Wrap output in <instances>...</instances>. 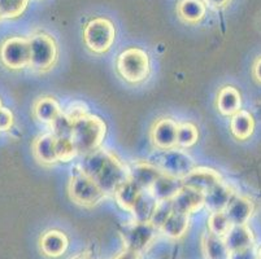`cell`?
<instances>
[{
	"mask_svg": "<svg viewBox=\"0 0 261 259\" xmlns=\"http://www.w3.org/2000/svg\"><path fill=\"white\" fill-rule=\"evenodd\" d=\"M80 170L98 183L106 194H113L121 184L130 179L129 166L117 154L103 148L85 154Z\"/></svg>",
	"mask_w": 261,
	"mask_h": 259,
	"instance_id": "cell-1",
	"label": "cell"
},
{
	"mask_svg": "<svg viewBox=\"0 0 261 259\" xmlns=\"http://www.w3.org/2000/svg\"><path fill=\"white\" fill-rule=\"evenodd\" d=\"M107 134V125L100 117L86 114L74 121L70 137L77 148L78 154H89L101 147Z\"/></svg>",
	"mask_w": 261,
	"mask_h": 259,
	"instance_id": "cell-2",
	"label": "cell"
},
{
	"mask_svg": "<svg viewBox=\"0 0 261 259\" xmlns=\"http://www.w3.org/2000/svg\"><path fill=\"white\" fill-rule=\"evenodd\" d=\"M116 69L123 80L132 84H138L148 78L151 73V60L144 49L130 47L118 54Z\"/></svg>",
	"mask_w": 261,
	"mask_h": 259,
	"instance_id": "cell-3",
	"label": "cell"
},
{
	"mask_svg": "<svg viewBox=\"0 0 261 259\" xmlns=\"http://www.w3.org/2000/svg\"><path fill=\"white\" fill-rule=\"evenodd\" d=\"M116 40V27L106 17H95L84 28V42L89 51L95 54H104L112 48Z\"/></svg>",
	"mask_w": 261,
	"mask_h": 259,
	"instance_id": "cell-4",
	"label": "cell"
},
{
	"mask_svg": "<svg viewBox=\"0 0 261 259\" xmlns=\"http://www.w3.org/2000/svg\"><path fill=\"white\" fill-rule=\"evenodd\" d=\"M30 66L34 70L44 73L56 65L59 59L58 43L47 33H37L29 38Z\"/></svg>",
	"mask_w": 261,
	"mask_h": 259,
	"instance_id": "cell-5",
	"label": "cell"
},
{
	"mask_svg": "<svg viewBox=\"0 0 261 259\" xmlns=\"http://www.w3.org/2000/svg\"><path fill=\"white\" fill-rule=\"evenodd\" d=\"M68 194L75 205L92 208L100 204L107 194L92 178L82 171H75L68 183Z\"/></svg>",
	"mask_w": 261,
	"mask_h": 259,
	"instance_id": "cell-6",
	"label": "cell"
},
{
	"mask_svg": "<svg viewBox=\"0 0 261 259\" xmlns=\"http://www.w3.org/2000/svg\"><path fill=\"white\" fill-rule=\"evenodd\" d=\"M159 229L149 222H141V220L133 219L122 225L121 237H122L125 249L141 254L146 250L158 236Z\"/></svg>",
	"mask_w": 261,
	"mask_h": 259,
	"instance_id": "cell-7",
	"label": "cell"
},
{
	"mask_svg": "<svg viewBox=\"0 0 261 259\" xmlns=\"http://www.w3.org/2000/svg\"><path fill=\"white\" fill-rule=\"evenodd\" d=\"M152 162L156 163L164 172L181 179L196 166L195 160L187 152V149L178 148V147L168 151H160L156 160Z\"/></svg>",
	"mask_w": 261,
	"mask_h": 259,
	"instance_id": "cell-8",
	"label": "cell"
},
{
	"mask_svg": "<svg viewBox=\"0 0 261 259\" xmlns=\"http://www.w3.org/2000/svg\"><path fill=\"white\" fill-rule=\"evenodd\" d=\"M0 61L6 68L12 70H20L30 66L29 38H8L0 47Z\"/></svg>",
	"mask_w": 261,
	"mask_h": 259,
	"instance_id": "cell-9",
	"label": "cell"
},
{
	"mask_svg": "<svg viewBox=\"0 0 261 259\" xmlns=\"http://www.w3.org/2000/svg\"><path fill=\"white\" fill-rule=\"evenodd\" d=\"M177 128L178 123L173 118H159L151 127V141L153 147L160 151H168L175 147L177 141Z\"/></svg>",
	"mask_w": 261,
	"mask_h": 259,
	"instance_id": "cell-10",
	"label": "cell"
},
{
	"mask_svg": "<svg viewBox=\"0 0 261 259\" xmlns=\"http://www.w3.org/2000/svg\"><path fill=\"white\" fill-rule=\"evenodd\" d=\"M222 182L221 174L217 170L207 166H198L192 168L189 174L182 178V184L194 188L196 191L207 193L210 189H212L216 184Z\"/></svg>",
	"mask_w": 261,
	"mask_h": 259,
	"instance_id": "cell-11",
	"label": "cell"
},
{
	"mask_svg": "<svg viewBox=\"0 0 261 259\" xmlns=\"http://www.w3.org/2000/svg\"><path fill=\"white\" fill-rule=\"evenodd\" d=\"M204 204H205V194L186 185H184L172 199L173 210L187 214V215H191L200 210Z\"/></svg>",
	"mask_w": 261,
	"mask_h": 259,
	"instance_id": "cell-12",
	"label": "cell"
},
{
	"mask_svg": "<svg viewBox=\"0 0 261 259\" xmlns=\"http://www.w3.org/2000/svg\"><path fill=\"white\" fill-rule=\"evenodd\" d=\"M130 179L138 184L143 191H149L153 183L164 171L152 161H135L129 167Z\"/></svg>",
	"mask_w": 261,
	"mask_h": 259,
	"instance_id": "cell-13",
	"label": "cell"
},
{
	"mask_svg": "<svg viewBox=\"0 0 261 259\" xmlns=\"http://www.w3.org/2000/svg\"><path fill=\"white\" fill-rule=\"evenodd\" d=\"M32 152L35 160L42 165H55L59 162L56 154V136L52 132L39 135L33 141Z\"/></svg>",
	"mask_w": 261,
	"mask_h": 259,
	"instance_id": "cell-14",
	"label": "cell"
},
{
	"mask_svg": "<svg viewBox=\"0 0 261 259\" xmlns=\"http://www.w3.org/2000/svg\"><path fill=\"white\" fill-rule=\"evenodd\" d=\"M39 246L42 253L46 256L59 258L68 250L69 240L64 232L59 231V229H51L40 236Z\"/></svg>",
	"mask_w": 261,
	"mask_h": 259,
	"instance_id": "cell-15",
	"label": "cell"
},
{
	"mask_svg": "<svg viewBox=\"0 0 261 259\" xmlns=\"http://www.w3.org/2000/svg\"><path fill=\"white\" fill-rule=\"evenodd\" d=\"M182 187L184 184L181 178L163 172L148 192L152 194L156 201H172Z\"/></svg>",
	"mask_w": 261,
	"mask_h": 259,
	"instance_id": "cell-16",
	"label": "cell"
},
{
	"mask_svg": "<svg viewBox=\"0 0 261 259\" xmlns=\"http://www.w3.org/2000/svg\"><path fill=\"white\" fill-rule=\"evenodd\" d=\"M63 113L60 103L52 96H42L35 100L33 114L38 122L51 126Z\"/></svg>",
	"mask_w": 261,
	"mask_h": 259,
	"instance_id": "cell-17",
	"label": "cell"
},
{
	"mask_svg": "<svg viewBox=\"0 0 261 259\" xmlns=\"http://www.w3.org/2000/svg\"><path fill=\"white\" fill-rule=\"evenodd\" d=\"M224 240L231 254L251 250L253 245L252 232L247 227V224L231 225L229 232L225 235Z\"/></svg>",
	"mask_w": 261,
	"mask_h": 259,
	"instance_id": "cell-18",
	"label": "cell"
},
{
	"mask_svg": "<svg viewBox=\"0 0 261 259\" xmlns=\"http://www.w3.org/2000/svg\"><path fill=\"white\" fill-rule=\"evenodd\" d=\"M224 211L232 225L247 224L253 213V205L247 197L236 194Z\"/></svg>",
	"mask_w": 261,
	"mask_h": 259,
	"instance_id": "cell-19",
	"label": "cell"
},
{
	"mask_svg": "<svg viewBox=\"0 0 261 259\" xmlns=\"http://www.w3.org/2000/svg\"><path fill=\"white\" fill-rule=\"evenodd\" d=\"M234 196H236V192L232 191V188L227 183L222 180L205 193V204H204V206L210 210V213L225 210L227 204L231 201Z\"/></svg>",
	"mask_w": 261,
	"mask_h": 259,
	"instance_id": "cell-20",
	"label": "cell"
},
{
	"mask_svg": "<svg viewBox=\"0 0 261 259\" xmlns=\"http://www.w3.org/2000/svg\"><path fill=\"white\" fill-rule=\"evenodd\" d=\"M189 225L190 215L173 210L169 217L165 219V222L159 228V231L163 232L165 236L170 237V239L178 240L186 235Z\"/></svg>",
	"mask_w": 261,
	"mask_h": 259,
	"instance_id": "cell-21",
	"label": "cell"
},
{
	"mask_svg": "<svg viewBox=\"0 0 261 259\" xmlns=\"http://www.w3.org/2000/svg\"><path fill=\"white\" fill-rule=\"evenodd\" d=\"M241 94L236 87L226 85L220 90L217 95V105L218 111L225 116V117H231L237 111L241 110Z\"/></svg>",
	"mask_w": 261,
	"mask_h": 259,
	"instance_id": "cell-22",
	"label": "cell"
},
{
	"mask_svg": "<svg viewBox=\"0 0 261 259\" xmlns=\"http://www.w3.org/2000/svg\"><path fill=\"white\" fill-rule=\"evenodd\" d=\"M143 192L144 191L138 184H135L132 179H129L116 189L113 197H115L117 205L122 210L132 213L133 208H134V205L137 204V201H138Z\"/></svg>",
	"mask_w": 261,
	"mask_h": 259,
	"instance_id": "cell-23",
	"label": "cell"
},
{
	"mask_svg": "<svg viewBox=\"0 0 261 259\" xmlns=\"http://www.w3.org/2000/svg\"><path fill=\"white\" fill-rule=\"evenodd\" d=\"M177 13L184 22L195 25L205 17L207 4L204 0H181L177 6Z\"/></svg>",
	"mask_w": 261,
	"mask_h": 259,
	"instance_id": "cell-24",
	"label": "cell"
},
{
	"mask_svg": "<svg viewBox=\"0 0 261 259\" xmlns=\"http://www.w3.org/2000/svg\"><path fill=\"white\" fill-rule=\"evenodd\" d=\"M203 250L205 259H231L232 254L222 237L207 232L203 239Z\"/></svg>",
	"mask_w": 261,
	"mask_h": 259,
	"instance_id": "cell-25",
	"label": "cell"
},
{
	"mask_svg": "<svg viewBox=\"0 0 261 259\" xmlns=\"http://www.w3.org/2000/svg\"><path fill=\"white\" fill-rule=\"evenodd\" d=\"M255 128L253 118L248 111L239 110L234 116H231L230 120V131L237 139L246 140L250 137Z\"/></svg>",
	"mask_w": 261,
	"mask_h": 259,
	"instance_id": "cell-26",
	"label": "cell"
},
{
	"mask_svg": "<svg viewBox=\"0 0 261 259\" xmlns=\"http://www.w3.org/2000/svg\"><path fill=\"white\" fill-rule=\"evenodd\" d=\"M199 140V130L194 123L182 122L178 123L177 141L175 147L182 149H189L194 147Z\"/></svg>",
	"mask_w": 261,
	"mask_h": 259,
	"instance_id": "cell-27",
	"label": "cell"
},
{
	"mask_svg": "<svg viewBox=\"0 0 261 259\" xmlns=\"http://www.w3.org/2000/svg\"><path fill=\"white\" fill-rule=\"evenodd\" d=\"M156 201L153 198V196L149 193L148 191H144L143 193L141 194L139 199L137 201V204L133 208L132 214L134 217L135 220H141V222H146V220H149V217L152 214L153 208L156 205Z\"/></svg>",
	"mask_w": 261,
	"mask_h": 259,
	"instance_id": "cell-28",
	"label": "cell"
},
{
	"mask_svg": "<svg viewBox=\"0 0 261 259\" xmlns=\"http://www.w3.org/2000/svg\"><path fill=\"white\" fill-rule=\"evenodd\" d=\"M231 222L227 218L226 213L224 210L221 211H212L210 214V218H208V232L215 236L222 237L224 239L225 235L229 232V229L231 228Z\"/></svg>",
	"mask_w": 261,
	"mask_h": 259,
	"instance_id": "cell-29",
	"label": "cell"
},
{
	"mask_svg": "<svg viewBox=\"0 0 261 259\" xmlns=\"http://www.w3.org/2000/svg\"><path fill=\"white\" fill-rule=\"evenodd\" d=\"M56 154L59 162H70L78 156L77 148L70 136H56Z\"/></svg>",
	"mask_w": 261,
	"mask_h": 259,
	"instance_id": "cell-30",
	"label": "cell"
},
{
	"mask_svg": "<svg viewBox=\"0 0 261 259\" xmlns=\"http://www.w3.org/2000/svg\"><path fill=\"white\" fill-rule=\"evenodd\" d=\"M29 0H0V12L3 18H16L25 12Z\"/></svg>",
	"mask_w": 261,
	"mask_h": 259,
	"instance_id": "cell-31",
	"label": "cell"
},
{
	"mask_svg": "<svg viewBox=\"0 0 261 259\" xmlns=\"http://www.w3.org/2000/svg\"><path fill=\"white\" fill-rule=\"evenodd\" d=\"M172 211H173L172 201H158L155 208H153L151 217H149V222L152 223V224L159 229V228L161 227V224L165 222V219L169 217Z\"/></svg>",
	"mask_w": 261,
	"mask_h": 259,
	"instance_id": "cell-32",
	"label": "cell"
},
{
	"mask_svg": "<svg viewBox=\"0 0 261 259\" xmlns=\"http://www.w3.org/2000/svg\"><path fill=\"white\" fill-rule=\"evenodd\" d=\"M63 113L72 122H74V121L80 120L81 117H85L86 114H89V108H87V105L84 101L75 100V101H72L65 109H63Z\"/></svg>",
	"mask_w": 261,
	"mask_h": 259,
	"instance_id": "cell-33",
	"label": "cell"
},
{
	"mask_svg": "<svg viewBox=\"0 0 261 259\" xmlns=\"http://www.w3.org/2000/svg\"><path fill=\"white\" fill-rule=\"evenodd\" d=\"M13 122H15V117H13V113L11 111V109L2 106L0 108V131L11 130Z\"/></svg>",
	"mask_w": 261,
	"mask_h": 259,
	"instance_id": "cell-34",
	"label": "cell"
},
{
	"mask_svg": "<svg viewBox=\"0 0 261 259\" xmlns=\"http://www.w3.org/2000/svg\"><path fill=\"white\" fill-rule=\"evenodd\" d=\"M112 259H139V254L135 251L129 250V249H123L122 251L113 256Z\"/></svg>",
	"mask_w": 261,
	"mask_h": 259,
	"instance_id": "cell-35",
	"label": "cell"
},
{
	"mask_svg": "<svg viewBox=\"0 0 261 259\" xmlns=\"http://www.w3.org/2000/svg\"><path fill=\"white\" fill-rule=\"evenodd\" d=\"M230 0H204V3L207 6L215 7V8H222V7L227 6Z\"/></svg>",
	"mask_w": 261,
	"mask_h": 259,
	"instance_id": "cell-36",
	"label": "cell"
},
{
	"mask_svg": "<svg viewBox=\"0 0 261 259\" xmlns=\"http://www.w3.org/2000/svg\"><path fill=\"white\" fill-rule=\"evenodd\" d=\"M253 74H255L256 79L261 82V59H258L257 63L255 64V68H253Z\"/></svg>",
	"mask_w": 261,
	"mask_h": 259,
	"instance_id": "cell-37",
	"label": "cell"
},
{
	"mask_svg": "<svg viewBox=\"0 0 261 259\" xmlns=\"http://www.w3.org/2000/svg\"><path fill=\"white\" fill-rule=\"evenodd\" d=\"M70 259H95L94 255L90 253H81V254H77V255L72 256Z\"/></svg>",
	"mask_w": 261,
	"mask_h": 259,
	"instance_id": "cell-38",
	"label": "cell"
},
{
	"mask_svg": "<svg viewBox=\"0 0 261 259\" xmlns=\"http://www.w3.org/2000/svg\"><path fill=\"white\" fill-rule=\"evenodd\" d=\"M257 259H261V248H260V250H258V254H257Z\"/></svg>",
	"mask_w": 261,
	"mask_h": 259,
	"instance_id": "cell-39",
	"label": "cell"
},
{
	"mask_svg": "<svg viewBox=\"0 0 261 259\" xmlns=\"http://www.w3.org/2000/svg\"><path fill=\"white\" fill-rule=\"evenodd\" d=\"M2 18H3V16H2V12H0V20H2Z\"/></svg>",
	"mask_w": 261,
	"mask_h": 259,
	"instance_id": "cell-40",
	"label": "cell"
},
{
	"mask_svg": "<svg viewBox=\"0 0 261 259\" xmlns=\"http://www.w3.org/2000/svg\"><path fill=\"white\" fill-rule=\"evenodd\" d=\"M0 108H2V101H0Z\"/></svg>",
	"mask_w": 261,
	"mask_h": 259,
	"instance_id": "cell-41",
	"label": "cell"
}]
</instances>
